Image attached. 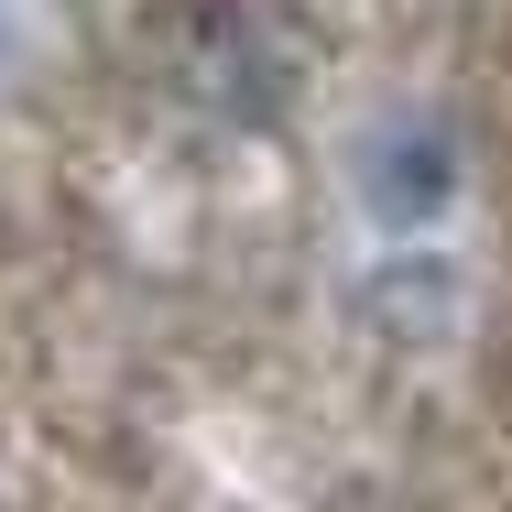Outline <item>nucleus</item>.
Instances as JSON below:
<instances>
[]
</instances>
